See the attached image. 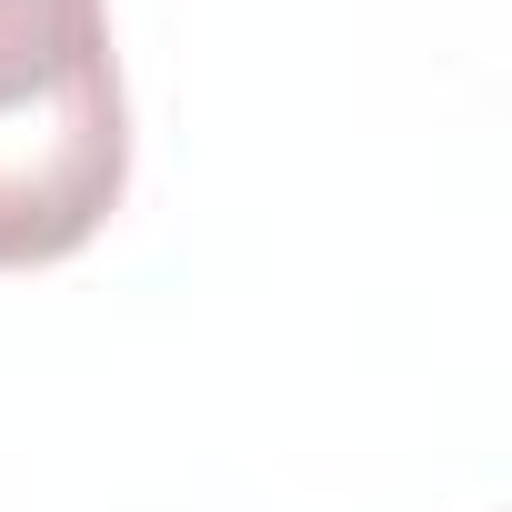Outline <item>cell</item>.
<instances>
[{
    "mask_svg": "<svg viewBox=\"0 0 512 512\" xmlns=\"http://www.w3.org/2000/svg\"><path fill=\"white\" fill-rule=\"evenodd\" d=\"M131 191L111 0H0V272H41Z\"/></svg>",
    "mask_w": 512,
    "mask_h": 512,
    "instance_id": "cell-1",
    "label": "cell"
}]
</instances>
